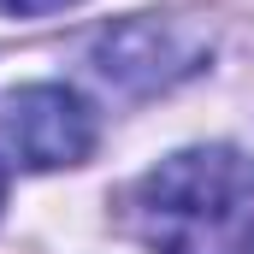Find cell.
I'll list each match as a JSON object with an SVG mask.
<instances>
[{
	"instance_id": "6da1fadb",
	"label": "cell",
	"mask_w": 254,
	"mask_h": 254,
	"mask_svg": "<svg viewBox=\"0 0 254 254\" xmlns=\"http://www.w3.org/2000/svg\"><path fill=\"white\" fill-rule=\"evenodd\" d=\"M130 225L154 254H254V154L184 148L130 190Z\"/></svg>"
},
{
	"instance_id": "7a4b0ae2",
	"label": "cell",
	"mask_w": 254,
	"mask_h": 254,
	"mask_svg": "<svg viewBox=\"0 0 254 254\" xmlns=\"http://www.w3.org/2000/svg\"><path fill=\"white\" fill-rule=\"evenodd\" d=\"M207 54H213V36H201L184 18H125L95 42V71L125 95H154L195 77Z\"/></svg>"
},
{
	"instance_id": "3957f363",
	"label": "cell",
	"mask_w": 254,
	"mask_h": 254,
	"mask_svg": "<svg viewBox=\"0 0 254 254\" xmlns=\"http://www.w3.org/2000/svg\"><path fill=\"white\" fill-rule=\"evenodd\" d=\"M0 130H6V148L18 154V166H30V172L83 166L95 154V113L60 83L18 89L0 113Z\"/></svg>"
},
{
	"instance_id": "277c9868",
	"label": "cell",
	"mask_w": 254,
	"mask_h": 254,
	"mask_svg": "<svg viewBox=\"0 0 254 254\" xmlns=\"http://www.w3.org/2000/svg\"><path fill=\"white\" fill-rule=\"evenodd\" d=\"M77 0H0V12H18V18H42V12H65Z\"/></svg>"
},
{
	"instance_id": "5b68a950",
	"label": "cell",
	"mask_w": 254,
	"mask_h": 254,
	"mask_svg": "<svg viewBox=\"0 0 254 254\" xmlns=\"http://www.w3.org/2000/svg\"><path fill=\"white\" fill-rule=\"evenodd\" d=\"M0 207H6V166H0Z\"/></svg>"
}]
</instances>
